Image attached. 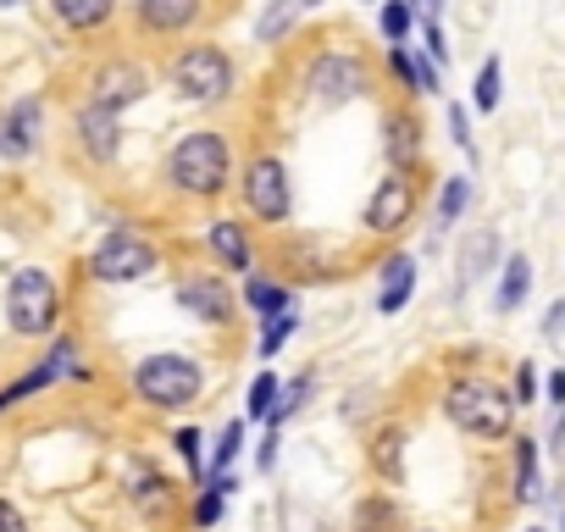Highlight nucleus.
<instances>
[{"label": "nucleus", "instance_id": "43", "mask_svg": "<svg viewBox=\"0 0 565 532\" xmlns=\"http://www.w3.org/2000/svg\"><path fill=\"white\" fill-rule=\"evenodd\" d=\"M559 328H565V300H554V311H548V322H543V333H548V339H554V333H559Z\"/></svg>", "mask_w": 565, "mask_h": 532}, {"label": "nucleus", "instance_id": "20", "mask_svg": "<svg viewBox=\"0 0 565 532\" xmlns=\"http://www.w3.org/2000/svg\"><path fill=\"white\" fill-rule=\"evenodd\" d=\"M244 306L260 317V322H271V317H282V311H295V295L282 289V284H271V278H244Z\"/></svg>", "mask_w": 565, "mask_h": 532}, {"label": "nucleus", "instance_id": "22", "mask_svg": "<svg viewBox=\"0 0 565 532\" xmlns=\"http://www.w3.org/2000/svg\"><path fill=\"white\" fill-rule=\"evenodd\" d=\"M532 295V260L526 255H510L499 266V311H521Z\"/></svg>", "mask_w": 565, "mask_h": 532}, {"label": "nucleus", "instance_id": "25", "mask_svg": "<svg viewBox=\"0 0 565 532\" xmlns=\"http://www.w3.org/2000/svg\"><path fill=\"white\" fill-rule=\"evenodd\" d=\"M466 205H471V178H466V172L444 178V189H438V233H444V227H455Z\"/></svg>", "mask_w": 565, "mask_h": 532}, {"label": "nucleus", "instance_id": "37", "mask_svg": "<svg viewBox=\"0 0 565 532\" xmlns=\"http://www.w3.org/2000/svg\"><path fill=\"white\" fill-rule=\"evenodd\" d=\"M422 40H427L422 51H427V56H433V62L444 67V62H449V45H444V23H427V34H422Z\"/></svg>", "mask_w": 565, "mask_h": 532}, {"label": "nucleus", "instance_id": "44", "mask_svg": "<svg viewBox=\"0 0 565 532\" xmlns=\"http://www.w3.org/2000/svg\"><path fill=\"white\" fill-rule=\"evenodd\" d=\"M548 449H565V411L554 416V433H548Z\"/></svg>", "mask_w": 565, "mask_h": 532}, {"label": "nucleus", "instance_id": "2", "mask_svg": "<svg viewBox=\"0 0 565 532\" xmlns=\"http://www.w3.org/2000/svg\"><path fill=\"white\" fill-rule=\"evenodd\" d=\"M444 416L466 433V438H482V444H499L510 438L515 427V400L504 389H493L488 377H455L444 389Z\"/></svg>", "mask_w": 565, "mask_h": 532}, {"label": "nucleus", "instance_id": "6", "mask_svg": "<svg viewBox=\"0 0 565 532\" xmlns=\"http://www.w3.org/2000/svg\"><path fill=\"white\" fill-rule=\"evenodd\" d=\"M238 194H244V211L260 222V227H282L295 216V189H289V167L277 156H255L238 178Z\"/></svg>", "mask_w": 565, "mask_h": 532}, {"label": "nucleus", "instance_id": "18", "mask_svg": "<svg viewBox=\"0 0 565 532\" xmlns=\"http://www.w3.org/2000/svg\"><path fill=\"white\" fill-rule=\"evenodd\" d=\"M128 499H134V510L150 515V521L172 515V482H167L161 471H150V466H134V477H128Z\"/></svg>", "mask_w": 565, "mask_h": 532}, {"label": "nucleus", "instance_id": "5", "mask_svg": "<svg viewBox=\"0 0 565 532\" xmlns=\"http://www.w3.org/2000/svg\"><path fill=\"white\" fill-rule=\"evenodd\" d=\"M62 317V289L51 273H40V266H23V273L12 278L7 289V322L23 333V339H45Z\"/></svg>", "mask_w": 565, "mask_h": 532}, {"label": "nucleus", "instance_id": "8", "mask_svg": "<svg viewBox=\"0 0 565 532\" xmlns=\"http://www.w3.org/2000/svg\"><path fill=\"white\" fill-rule=\"evenodd\" d=\"M372 89V67L350 51H322L311 67H306V95L317 106H350Z\"/></svg>", "mask_w": 565, "mask_h": 532}, {"label": "nucleus", "instance_id": "38", "mask_svg": "<svg viewBox=\"0 0 565 532\" xmlns=\"http://www.w3.org/2000/svg\"><path fill=\"white\" fill-rule=\"evenodd\" d=\"M537 400V372H532V361L515 372V405H532Z\"/></svg>", "mask_w": 565, "mask_h": 532}, {"label": "nucleus", "instance_id": "23", "mask_svg": "<svg viewBox=\"0 0 565 532\" xmlns=\"http://www.w3.org/2000/svg\"><path fill=\"white\" fill-rule=\"evenodd\" d=\"M372 466L383 482H399L405 477V427H377L372 438Z\"/></svg>", "mask_w": 565, "mask_h": 532}, {"label": "nucleus", "instance_id": "3", "mask_svg": "<svg viewBox=\"0 0 565 532\" xmlns=\"http://www.w3.org/2000/svg\"><path fill=\"white\" fill-rule=\"evenodd\" d=\"M134 394L156 411H183L205 394V372H200V361H189L178 350H161V355H145L134 366Z\"/></svg>", "mask_w": 565, "mask_h": 532}, {"label": "nucleus", "instance_id": "29", "mask_svg": "<svg viewBox=\"0 0 565 532\" xmlns=\"http://www.w3.org/2000/svg\"><path fill=\"white\" fill-rule=\"evenodd\" d=\"M499 84H504V62H499V56H488V62L477 67V84H471V106H477L482 117L499 106Z\"/></svg>", "mask_w": 565, "mask_h": 532}, {"label": "nucleus", "instance_id": "40", "mask_svg": "<svg viewBox=\"0 0 565 532\" xmlns=\"http://www.w3.org/2000/svg\"><path fill=\"white\" fill-rule=\"evenodd\" d=\"M271 460H277V433H266L260 449H255V466H260V471H271Z\"/></svg>", "mask_w": 565, "mask_h": 532}, {"label": "nucleus", "instance_id": "11", "mask_svg": "<svg viewBox=\"0 0 565 532\" xmlns=\"http://www.w3.org/2000/svg\"><path fill=\"white\" fill-rule=\"evenodd\" d=\"M73 128H78V145H84L89 161H117V150H122V111L89 100V106L73 117Z\"/></svg>", "mask_w": 565, "mask_h": 532}, {"label": "nucleus", "instance_id": "36", "mask_svg": "<svg viewBox=\"0 0 565 532\" xmlns=\"http://www.w3.org/2000/svg\"><path fill=\"white\" fill-rule=\"evenodd\" d=\"M449 139H455L466 156H477V139H471V117H466V106H449Z\"/></svg>", "mask_w": 565, "mask_h": 532}, {"label": "nucleus", "instance_id": "33", "mask_svg": "<svg viewBox=\"0 0 565 532\" xmlns=\"http://www.w3.org/2000/svg\"><path fill=\"white\" fill-rule=\"evenodd\" d=\"M355 532H394V504L388 499H366L355 515Z\"/></svg>", "mask_w": 565, "mask_h": 532}, {"label": "nucleus", "instance_id": "17", "mask_svg": "<svg viewBox=\"0 0 565 532\" xmlns=\"http://www.w3.org/2000/svg\"><path fill=\"white\" fill-rule=\"evenodd\" d=\"M411 295H416V255H394V260H383L377 311H383V317H394V311H405V306H411Z\"/></svg>", "mask_w": 565, "mask_h": 532}, {"label": "nucleus", "instance_id": "10", "mask_svg": "<svg viewBox=\"0 0 565 532\" xmlns=\"http://www.w3.org/2000/svg\"><path fill=\"white\" fill-rule=\"evenodd\" d=\"M89 100H100V106H111V111H128L134 100H145L150 95V73L139 67V62H106L95 78H89Z\"/></svg>", "mask_w": 565, "mask_h": 532}, {"label": "nucleus", "instance_id": "13", "mask_svg": "<svg viewBox=\"0 0 565 532\" xmlns=\"http://www.w3.org/2000/svg\"><path fill=\"white\" fill-rule=\"evenodd\" d=\"M205 244H211L216 266H227V273L249 278V266H255V249H249V233H244V222H233V216H216V222L205 227Z\"/></svg>", "mask_w": 565, "mask_h": 532}, {"label": "nucleus", "instance_id": "15", "mask_svg": "<svg viewBox=\"0 0 565 532\" xmlns=\"http://www.w3.org/2000/svg\"><path fill=\"white\" fill-rule=\"evenodd\" d=\"M40 128H45V106H40V100H18V106L7 111V123H0V150H7L12 161L34 156Z\"/></svg>", "mask_w": 565, "mask_h": 532}, {"label": "nucleus", "instance_id": "4", "mask_svg": "<svg viewBox=\"0 0 565 532\" xmlns=\"http://www.w3.org/2000/svg\"><path fill=\"white\" fill-rule=\"evenodd\" d=\"M167 78H172V89H178L183 100L216 106V100L233 95V78H238V73H233V56H227L222 45H183V51L172 56Z\"/></svg>", "mask_w": 565, "mask_h": 532}, {"label": "nucleus", "instance_id": "16", "mask_svg": "<svg viewBox=\"0 0 565 532\" xmlns=\"http://www.w3.org/2000/svg\"><path fill=\"white\" fill-rule=\"evenodd\" d=\"M383 150L394 161V172H416V156H422V123L411 111H394L383 123Z\"/></svg>", "mask_w": 565, "mask_h": 532}, {"label": "nucleus", "instance_id": "19", "mask_svg": "<svg viewBox=\"0 0 565 532\" xmlns=\"http://www.w3.org/2000/svg\"><path fill=\"white\" fill-rule=\"evenodd\" d=\"M111 12H117V0H51V18H56L62 29H73V34L106 29Z\"/></svg>", "mask_w": 565, "mask_h": 532}, {"label": "nucleus", "instance_id": "41", "mask_svg": "<svg viewBox=\"0 0 565 532\" xmlns=\"http://www.w3.org/2000/svg\"><path fill=\"white\" fill-rule=\"evenodd\" d=\"M543 394H548V405L565 411V372H548V389H543Z\"/></svg>", "mask_w": 565, "mask_h": 532}, {"label": "nucleus", "instance_id": "7", "mask_svg": "<svg viewBox=\"0 0 565 532\" xmlns=\"http://www.w3.org/2000/svg\"><path fill=\"white\" fill-rule=\"evenodd\" d=\"M156 266H161V249H156L145 233L117 227V233H106L100 249L89 255V278H95V284H139V278L156 273Z\"/></svg>", "mask_w": 565, "mask_h": 532}, {"label": "nucleus", "instance_id": "21", "mask_svg": "<svg viewBox=\"0 0 565 532\" xmlns=\"http://www.w3.org/2000/svg\"><path fill=\"white\" fill-rule=\"evenodd\" d=\"M300 18H306L300 0H271V7L260 12V23H255V40H260V45H282V40L295 34Z\"/></svg>", "mask_w": 565, "mask_h": 532}, {"label": "nucleus", "instance_id": "1", "mask_svg": "<svg viewBox=\"0 0 565 532\" xmlns=\"http://www.w3.org/2000/svg\"><path fill=\"white\" fill-rule=\"evenodd\" d=\"M167 183L189 200H216L227 183H233V145L227 134L216 128H200V134H183L167 156Z\"/></svg>", "mask_w": 565, "mask_h": 532}, {"label": "nucleus", "instance_id": "35", "mask_svg": "<svg viewBox=\"0 0 565 532\" xmlns=\"http://www.w3.org/2000/svg\"><path fill=\"white\" fill-rule=\"evenodd\" d=\"M172 444H178V455H183V466L194 471V482H205V477H211V471L200 466V444H205V438H200L194 427H178V433H172Z\"/></svg>", "mask_w": 565, "mask_h": 532}, {"label": "nucleus", "instance_id": "14", "mask_svg": "<svg viewBox=\"0 0 565 532\" xmlns=\"http://www.w3.org/2000/svg\"><path fill=\"white\" fill-rule=\"evenodd\" d=\"M178 306L189 311V317H200V322H233V295L216 284V278H183L178 284Z\"/></svg>", "mask_w": 565, "mask_h": 532}, {"label": "nucleus", "instance_id": "31", "mask_svg": "<svg viewBox=\"0 0 565 532\" xmlns=\"http://www.w3.org/2000/svg\"><path fill=\"white\" fill-rule=\"evenodd\" d=\"M388 73H394L411 95H422V62H416L405 45H388Z\"/></svg>", "mask_w": 565, "mask_h": 532}, {"label": "nucleus", "instance_id": "42", "mask_svg": "<svg viewBox=\"0 0 565 532\" xmlns=\"http://www.w3.org/2000/svg\"><path fill=\"white\" fill-rule=\"evenodd\" d=\"M411 7H416V18H427V23L444 18V0H411Z\"/></svg>", "mask_w": 565, "mask_h": 532}, {"label": "nucleus", "instance_id": "30", "mask_svg": "<svg viewBox=\"0 0 565 532\" xmlns=\"http://www.w3.org/2000/svg\"><path fill=\"white\" fill-rule=\"evenodd\" d=\"M238 444H244V422H227V427H222V438H216V449H211V477H216V471H227V466L238 460ZM211 477H205V482H211Z\"/></svg>", "mask_w": 565, "mask_h": 532}, {"label": "nucleus", "instance_id": "24", "mask_svg": "<svg viewBox=\"0 0 565 532\" xmlns=\"http://www.w3.org/2000/svg\"><path fill=\"white\" fill-rule=\"evenodd\" d=\"M377 29H383L388 45H405L411 29H416V7L411 0H377Z\"/></svg>", "mask_w": 565, "mask_h": 532}, {"label": "nucleus", "instance_id": "26", "mask_svg": "<svg viewBox=\"0 0 565 532\" xmlns=\"http://www.w3.org/2000/svg\"><path fill=\"white\" fill-rule=\"evenodd\" d=\"M493 255H499V233H493V227L471 233V238H466V255H460V260H466V266H460V284H471L477 273H488Z\"/></svg>", "mask_w": 565, "mask_h": 532}, {"label": "nucleus", "instance_id": "9", "mask_svg": "<svg viewBox=\"0 0 565 532\" xmlns=\"http://www.w3.org/2000/svg\"><path fill=\"white\" fill-rule=\"evenodd\" d=\"M416 205H422V194H416L411 172H388V178L372 189V200H366L361 222H366V233L394 238V233H405V227L416 222Z\"/></svg>", "mask_w": 565, "mask_h": 532}, {"label": "nucleus", "instance_id": "39", "mask_svg": "<svg viewBox=\"0 0 565 532\" xmlns=\"http://www.w3.org/2000/svg\"><path fill=\"white\" fill-rule=\"evenodd\" d=\"M0 532H29V515L12 499H0Z\"/></svg>", "mask_w": 565, "mask_h": 532}, {"label": "nucleus", "instance_id": "27", "mask_svg": "<svg viewBox=\"0 0 565 532\" xmlns=\"http://www.w3.org/2000/svg\"><path fill=\"white\" fill-rule=\"evenodd\" d=\"M277 394H282V383H277L271 372H255V383H249V394H244V416H249V422H271Z\"/></svg>", "mask_w": 565, "mask_h": 532}, {"label": "nucleus", "instance_id": "49", "mask_svg": "<svg viewBox=\"0 0 565 532\" xmlns=\"http://www.w3.org/2000/svg\"><path fill=\"white\" fill-rule=\"evenodd\" d=\"M559 532H565V526H559Z\"/></svg>", "mask_w": 565, "mask_h": 532}, {"label": "nucleus", "instance_id": "12", "mask_svg": "<svg viewBox=\"0 0 565 532\" xmlns=\"http://www.w3.org/2000/svg\"><path fill=\"white\" fill-rule=\"evenodd\" d=\"M139 29L145 34H161V40H172V34H189L200 18H205V0H139Z\"/></svg>", "mask_w": 565, "mask_h": 532}, {"label": "nucleus", "instance_id": "46", "mask_svg": "<svg viewBox=\"0 0 565 532\" xmlns=\"http://www.w3.org/2000/svg\"><path fill=\"white\" fill-rule=\"evenodd\" d=\"M0 7H23V0H0Z\"/></svg>", "mask_w": 565, "mask_h": 532}, {"label": "nucleus", "instance_id": "45", "mask_svg": "<svg viewBox=\"0 0 565 532\" xmlns=\"http://www.w3.org/2000/svg\"><path fill=\"white\" fill-rule=\"evenodd\" d=\"M300 7H306V12H317V7H328V0H300Z\"/></svg>", "mask_w": 565, "mask_h": 532}, {"label": "nucleus", "instance_id": "47", "mask_svg": "<svg viewBox=\"0 0 565 532\" xmlns=\"http://www.w3.org/2000/svg\"><path fill=\"white\" fill-rule=\"evenodd\" d=\"M361 7H377V0H361Z\"/></svg>", "mask_w": 565, "mask_h": 532}, {"label": "nucleus", "instance_id": "32", "mask_svg": "<svg viewBox=\"0 0 565 532\" xmlns=\"http://www.w3.org/2000/svg\"><path fill=\"white\" fill-rule=\"evenodd\" d=\"M295 328H300V317H295V311H282V317H271V322H266V333H260V355H277L282 344L295 339Z\"/></svg>", "mask_w": 565, "mask_h": 532}, {"label": "nucleus", "instance_id": "48", "mask_svg": "<svg viewBox=\"0 0 565 532\" xmlns=\"http://www.w3.org/2000/svg\"><path fill=\"white\" fill-rule=\"evenodd\" d=\"M526 532H537V526H526Z\"/></svg>", "mask_w": 565, "mask_h": 532}, {"label": "nucleus", "instance_id": "34", "mask_svg": "<svg viewBox=\"0 0 565 532\" xmlns=\"http://www.w3.org/2000/svg\"><path fill=\"white\" fill-rule=\"evenodd\" d=\"M306 400H311V377H300V383H289V389H282V394H277V411H271V427H282V422H289V416H295V411H300Z\"/></svg>", "mask_w": 565, "mask_h": 532}, {"label": "nucleus", "instance_id": "28", "mask_svg": "<svg viewBox=\"0 0 565 532\" xmlns=\"http://www.w3.org/2000/svg\"><path fill=\"white\" fill-rule=\"evenodd\" d=\"M537 438H515V499H537Z\"/></svg>", "mask_w": 565, "mask_h": 532}]
</instances>
